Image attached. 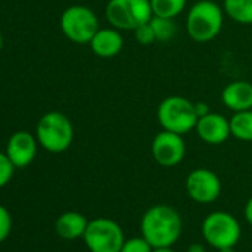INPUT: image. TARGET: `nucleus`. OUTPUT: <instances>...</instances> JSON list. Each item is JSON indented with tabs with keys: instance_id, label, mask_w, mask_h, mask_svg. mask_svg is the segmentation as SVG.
Segmentation results:
<instances>
[{
	"instance_id": "f257e3e1",
	"label": "nucleus",
	"mask_w": 252,
	"mask_h": 252,
	"mask_svg": "<svg viewBox=\"0 0 252 252\" xmlns=\"http://www.w3.org/2000/svg\"><path fill=\"white\" fill-rule=\"evenodd\" d=\"M140 230L153 248H172L181 236L183 220L175 208L160 203L144 212Z\"/></svg>"
},
{
	"instance_id": "f03ea898",
	"label": "nucleus",
	"mask_w": 252,
	"mask_h": 252,
	"mask_svg": "<svg viewBox=\"0 0 252 252\" xmlns=\"http://www.w3.org/2000/svg\"><path fill=\"white\" fill-rule=\"evenodd\" d=\"M224 24V9L212 0L196 2L186 18V30L191 40L197 43H208L214 40Z\"/></svg>"
},
{
	"instance_id": "7ed1b4c3",
	"label": "nucleus",
	"mask_w": 252,
	"mask_h": 252,
	"mask_svg": "<svg viewBox=\"0 0 252 252\" xmlns=\"http://www.w3.org/2000/svg\"><path fill=\"white\" fill-rule=\"evenodd\" d=\"M158 120L165 131L186 135L196 128L199 114L196 111V104L190 99L172 95L159 104Z\"/></svg>"
},
{
	"instance_id": "20e7f679",
	"label": "nucleus",
	"mask_w": 252,
	"mask_h": 252,
	"mask_svg": "<svg viewBox=\"0 0 252 252\" xmlns=\"http://www.w3.org/2000/svg\"><path fill=\"white\" fill-rule=\"evenodd\" d=\"M36 134L42 147L51 153L65 152L74 138L71 120L60 111H49L42 116L37 123Z\"/></svg>"
},
{
	"instance_id": "39448f33",
	"label": "nucleus",
	"mask_w": 252,
	"mask_h": 252,
	"mask_svg": "<svg viewBox=\"0 0 252 252\" xmlns=\"http://www.w3.org/2000/svg\"><path fill=\"white\" fill-rule=\"evenodd\" d=\"M105 18L117 30H135L153 18L150 0H108Z\"/></svg>"
},
{
	"instance_id": "423d86ee",
	"label": "nucleus",
	"mask_w": 252,
	"mask_h": 252,
	"mask_svg": "<svg viewBox=\"0 0 252 252\" xmlns=\"http://www.w3.org/2000/svg\"><path fill=\"white\" fill-rule=\"evenodd\" d=\"M202 234L205 242L215 249L234 248L240 240L242 228L234 215L225 211H214L205 217Z\"/></svg>"
},
{
	"instance_id": "0eeeda50",
	"label": "nucleus",
	"mask_w": 252,
	"mask_h": 252,
	"mask_svg": "<svg viewBox=\"0 0 252 252\" xmlns=\"http://www.w3.org/2000/svg\"><path fill=\"white\" fill-rule=\"evenodd\" d=\"M83 242L91 252H120L125 234L114 220L101 217L88 222Z\"/></svg>"
},
{
	"instance_id": "6e6552de",
	"label": "nucleus",
	"mask_w": 252,
	"mask_h": 252,
	"mask_svg": "<svg viewBox=\"0 0 252 252\" xmlns=\"http://www.w3.org/2000/svg\"><path fill=\"white\" fill-rule=\"evenodd\" d=\"M64 36L79 45L89 43L99 30V23L94 11L86 6H70L67 8L60 20Z\"/></svg>"
},
{
	"instance_id": "1a4fd4ad",
	"label": "nucleus",
	"mask_w": 252,
	"mask_h": 252,
	"mask_svg": "<svg viewBox=\"0 0 252 252\" xmlns=\"http://www.w3.org/2000/svg\"><path fill=\"white\" fill-rule=\"evenodd\" d=\"M186 191L196 203L208 205L221 194V181L218 175L206 168L193 169L186 178Z\"/></svg>"
},
{
	"instance_id": "9d476101",
	"label": "nucleus",
	"mask_w": 252,
	"mask_h": 252,
	"mask_svg": "<svg viewBox=\"0 0 252 252\" xmlns=\"http://www.w3.org/2000/svg\"><path fill=\"white\" fill-rule=\"evenodd\" d=\"M152 156L156 163L163 168H174L180 165L186 156V143L183 135L163 129L152 141Z\"/></svg>"
},
{
	"instance_id": "9b49d317",
	"label": "nucleus",
	"mask_w": 252,
	"mask_h": 252,
	"mask_svg": "<svg viewBox=\"0 0 252 252\" xmlns=\"http://www.w3.org/2000/svg\"><path fill=\"white\" fill-rule=\"evenodd\" d=\"M196 134L197 137L211 146H218L222 144L228 140L231 135L230 131V119L220 113H206L199 117L196 123Z\"/></svg>"
},
{
	"instance_id": "f8f14e48",
	"label": "nucleus",
	"mask_w": 252,
	"mask_h": 252,
	"mask_svg": "<svg viewBox=\"0 0 252 252\" xmlns=\"http://www.w3.org/2000/svg\"><path fill=\"white\" fill-rule=\"evenodd\" d=\"M36 153H37L36 138L30 132L26 131L15 132L8 141L6 155L15 168L29 166L34 160Z\"/></svg>"
},
{
	"instance_id": "ddd939ff",
	"label": "nucleus",
	"mask_w": 252,
	"mask_h": 252,
	"mask_svg": "<svg viewBox=\"0 0 252 252\" xmlns=\"http://www.w3.org/2000/svg\"><path fill=\"white\" fill-rule=\"evenodd\" d=\"M222 104L233 113L252 108V83L246 80L230 82L221 92Z\"/></svg>"
},
{
	"instance_id": "4468645a",
	"label": "nucleus",
	"mask_w": 252,
	"mask_h": 252,
	"mask_svg": "<svg viewBox=\"0 0 252 252\" xmlns=\"http://www.w3.org/2000/svg\"><path fill=\"white\" fill-rule=\"evenodd\" d=\"M91 49L95 55L101 58H113L116 57L123 48V37L120 30L111 29H99L96 34L89 42Z\"/></svg>"
},
{
	"instance_id": "2eb2a0df",
	"label": "nucleus",
	"mask_w": 252,
	"mask_h": 252,
	"mask_svg": "<svg viewBox=\"0 0 252 252\" xmlns=\"http://www.w3.org/2000/svg\"><path fill=\"white\" fill-rule=\"evenodd\" d=\"M88 220L83 214L76 211H67L61 214L55 221V231L65 240H74L83 237L88 227Z\"/></svg>"
},
{
	"instance_id": "dca6fc26",
	"label": "nucleus",
	"mask_w": 252,
	"mask_h": 252,
	"mask_svg": "<svg viewBox=\"0 0 252 252\" xmlns=\"http://www.w3.org/2000/svg\"><path fill=\"white\" fill-rule=\"evenodd\" d=\"M230 131L231 137L239 141H252V108L236 111L230 117Z\"/></svg>"
},
{
	"instance_id": "f3484780",
	"label": "nucleus",
	"mask_w": 252,
	"mask_h": 252,
	"mask_svg": "<svg viewBox=\"0 0 252 252\" xmlns=\"http://www.w3.org/2000/svg\"><path fill=\"white\" fill-rule=\"evenodd\" d=\"M224 14L239 24H252V0H224Z\"/></svg>"
},
{
	"instance_id": "a211bd4d",
	"label": "nucleus",
	"mask_w": 252,
	"mask_h": 252,
	"mask_svg": "<svg viewBox=\"0 0 252 252\" xmlns=\"http://www.w3.org/2000/svg\"><path fill=\"white\" fill-rule=\"evenodd\" d=\"M152 11L155 17L175 20L187 5V0H150Z\"/></svg>"
},
{
	"instance_id": "6ab92c4d",
	"label": "nucleus",
	"mask_w": 252,
	"mask_h": 252,
	"mask_svg": "<svg viewBox=\"0 0 252 252\" xmlns=\"http://www.w3.org/2000/svg\"><path fill=\"white\" fill-rule=\"evenodd\" d=\"M150 24L155 30L156 42H169L175 33H177V26L172 18H163V17H155L150 20Z\"/></svg>"
},
{
	"instance_id": "aec40b11",
	"label": "nucleus",
	"mask_w": 252,
	"mask_h": 252,
	"mask_svg": "<svg viewBox=\"0 0 252 252\" xmlns=\"http://www.w3.org/2000/svg\"><path fill=\"white\" fill-rule=\"evenodd\" d=\"M153 246L143 237H132V239H128L125 240L120 252H153Z\"/></svg>"
},
{
	"instance_id": "412c9836",
	"label": "nucleus",
	"mask_w": 252,
	"mask_h": 252,
	"mask_svg": "<svg viewBox=\"0 0 252 252\" xmlns=\"http://www.w3.org/2000/svg\"><path fill=\"white\" fill-rule=\"evenodd\" d=\"M14 169L15 166L8 158V155L0 152V187H5L11 181L14 175Z\"/></svg>"
},
{
	"instance_id": "4be33fe9",
	"label": "nucleus",
	"mask_w": 252,
	"mask_h": 252,
	"mask_svg": "<svg viewBox=\"0 0 252 252\" xmlns=\"http://www.w3.org/2000/svg\"><path fill=\"white\" fill-rule=\"evenodd\" d=\"M134 34H135V40L140 45H152L153 42H156L155 30H153L150 21L143 24V26H140V27H137L134 30Z\"/></svg>"
},
{
	"instance_id": "5701e85b",
	"label": "nucleus",
	"mask_w": 252,
	"mask_h": 252,
	"mask_svg": "<svg viewBox=\"0 0 252 252\" xmlns=\"http://www.w3.org/2000/svg\"><path fill=\"white\" fill-rule=\"evenodd\" d=\"M12 230V217L11 212L3 206L0 205V243L8 239Z\"/></svg>"
},
{
	"instance_id": "b1692460",
	"label": "nucleus",
	"mask_w": 252,
	"mask_h": 252,
	"mask_svg": "<svg viewBox=\"0 0 252 252\" xmlns=\"http://www.w3.org/2000/svg\"><path fill=\"white\" fill-rule=\"evenodd\" d=\"M243 217H245V221L249 225H252V196L248 199V202L243 208Z\"/></svg>"
},
{
	"instance_id": "393cba45",
	"label": "nucleus",
	"mask_w": 252,
	"mask_h": 252,
	"mask_svg": "<svg viewBox=\"0 0 252 252\" xmlns=\"http://www.w3.org/2000/svg\"><path fill=\"white\" fill-rule=\"evenodd\" d=\"M186 252H206V249L202 243H191Z\"/></svg>"
},
{
	"instance_id": "a878e982",
	"label": "nucleus",
	"mask_w": 252,
	"mask_h": 252,
	"mask_svg": "<svg viewBox=\"0 0 252 252\" xmlns=\"http://www.w3.org/2000/svg\"><path fill=\"white\" fill-rule=\"evenodd\" d=\"M196 111H197L199 117H200V116H203V114H206V113H209L208 105H206V104H202V102L196 104Z\"/></svg>"
},
{
	"instance_id": "bb28decb",
	"label": "nucleus",
	"mask_w": 252,
	"mask_h": 252,
	"mask_svg": "<svg viewBox=\"0 0 252 252\" xmlns=\"http://www.w3.org/2000/svg\"><path fill=\"white\" fill-rule=\"evenodd\" d=\"M153 252H175L172 248H155Z\"/></svg>"
},
{
	"instance_id": "cd10ccee",
	"label": "nucleus",
	"mask_w": 252,
	"mask_h": 252,
	"mask_svg": "<svg viewBox=\"0 0 252 252\" xmlns=\"http://www.w3.org/2000/svg\"><path fill=\"white\" fill-rule=\"evenodd\" d=\"M218 252H236L234 248H222V249H218Z\"/></svg>"
},
{
	"instance_id": "c85d7f7f",
	"label": "nucleus",
	"mask_w": 252,
	"mask_h": 252,
	"mask_svg": "<svg viewBox=\"0 0 252 252\" xmlns=\"http://www.w3.org/2000/svg\"><path fill=\"white\" fill-rule=\"evenodd\" d=\"M2 46H3V39H2V34H0V49H2Z\"/></svg>"
}]
</instances>
